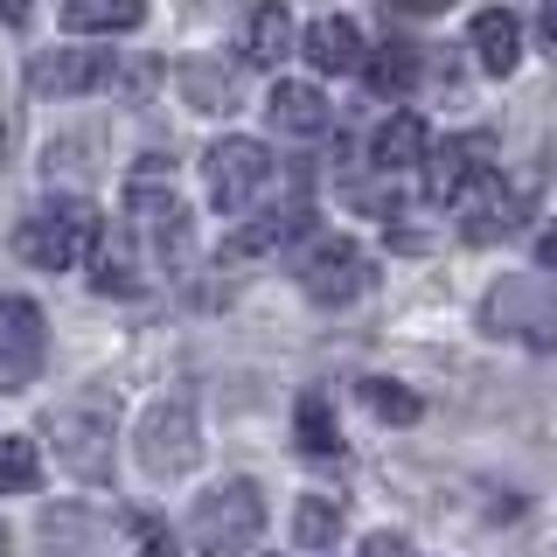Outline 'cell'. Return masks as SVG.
I'll return each instance as SVG.
<instances>
[{"label":"cell","mask_w":557,"mask_h":557,"mask_svg":"<svg viewBox=\"0 0 557 557\" xmlns=\"http://www.w3.org/2000/svg\"><path fill=\"white\" fill-rule=\"evenodd\" d=\"M98 237H104L98 202L63 196V202H49V209H35V216L14 223V258L35 265V272H63V265H77V258H91Z\"/></svg>","instance_id":"1"},{"label":"cell","mask_w":557,"mask_h":557,"mask_svg":"<svg viewBox=\"0 0 557 557\" xmlns=\"http://www.w3.org/2000/svg\"><path fill=\"white\" fill-rule=\"evenodd\" d=\"M258 530H265V495H258V481L209 487V495L196 502V516H188V544H196V557H244L258 544Z\"/></svg>","instance_id":"2"},{"label":"cell","mask_w":557,"mask_h":557,"mask_svg":"<svg viewBox=\"0 0 557 557\" xmlns=\"http://www.w3.org/2000/svg\"><path fill=\"white\" fill-rule=\"evenodd\" d=\"M126 237L147 244L153 258H182L188 251V202L174 196L161 161H139L126 174Z\"/></svg>","instance_id":"3"},{"label":"cell","mask_w":557,"mask_h":557,"mask_svg":"<svg viewBox=\"0 0 557 557\" xmlns=\"http://www.w3.org/2000/svg\"><path fill=\"white\" fill-rule=\"evenodd\" d=\"M481 327L487 335H509L516 348L550 356L557 348V293L544 278H502V286H487V300H481Z\"/></svg>","instance_id":"4"},{"label":"cell","mask_w":557,"mask_h":557,"mask_svg":"<svg viewBox=\"0 0 557 557\" xmlns=\"http://www.w3.org/2000/svg\"><path fill=\"white\" fill-rule=\"evenodd\" d=\"M196 460H202L196 405H188V397H161V405H147V418H139V467H147L153 481H174V474H188Z\"/></svg>","instance_id":"5"},{"label":"cell","mask_w":557,"mask_h":557,"mask_svg":"<svg viewBox=\"0 0 557 557\" xmlns=\"http://www.w3.org/2000/svg\"><path fill=\"white\" fill-rule=\"evenodd\" d=\"M370 278H376L370 251H356L348 237H321V244L300 258V286H307L313 307H348L356 293H370Z\"/></svg>","instance_id":"6"},{"label":"cell","mask_w":557,"mask_h":557,"mask_svg":"<svg viewBox=\"0 0 557 557\" xmlns=\"http://www.w3.org/2000/svg\"><path fill=\"white\" fill-rule=\"evenodd\" d=\"M202 174H209V202H216V209H244L258 188L272 182V153H265V139L231 133V139H216V147H209Z\"/></svg>","instance_id":"7"},{"label":"cell","mask_w":557,"mask_h":557,"mask_svg":"<svg viewBox=\"0 0 557 557\" xmlns=\"http://www.w3.org/2000/svg\"><path fill=\"white\" fill-rule=\"evenodd\" d=\"M49 362V321L35 300H0V391H22Z\"/></svg>","instance_id":"8"},{"label":"cell","mask_w":557,"mask_h":557,"mask_svg":"<svg viewBox=\"0 0 557 557\" xmlns=\"http://www.w3.org/2000/svg\"><path fill=\"white\" fill-rule=\"evenodd\" d=\"M49 440H57V460L70 467L77 481H104L112 474V418L104 411H57L49 418Z\"/></svg>","instance_id":"9"},{"label":"cell","mask_w":557,"mask_h":557,"mask_svg":"<svg viewBox=\"0 0 557 557\" xmlns=\"http://www.w3.org/2000/svg\"><path fill=\"white\" fill-rule=\"evenodd\" d=\"M300 49H307V63L321 70V77H348V70L370 63V49H362V28L348 22V14H321V22H307Z\"/></svg>","instance_id":"10"},{"label":"cell","mask_w":557,"mask_h":557,"mask_svg":"<svg viewBox=\"0 0 557 557\" xmlns=\"http://www.w3.org/2000/svg\"><path fill=\"white\" fill-rule=\"evenodd\" d=\"M481 161H487V139H446V147H432L425 153V196L432 202H460L487 174Z\"/></svg>","instance_id":"11"},{"label":"cell","mask_w":557,"mask_h":557,"mask_svg":"<svg viewBox=\"0 0 557 557\" xmlns=\"http://www.w3.org/2000/svg\"><path fill=\"white\" fill-rule=\"evenodd\" d=\"M425 153H432V133H425V119H418V112H391V119L376 126V139H370V161H376L383 174L425 168Z\"/></svg>","instance_id":"12"},{"label":"cell","mask_w":557,"mask_h":557,"mask_svg":"<svg viewBox=\"0 0 557 557\" xmlns=\"http://www.w3.org/2000/svg\"><path fill=\"white\" fill-rule=\"evenodd\" d=\"M28 84L42 98H77V91H98V49H49V57L28 63Z\"/></svg>","instance_id":"13"},{"label":"cell","mask_w":557,"mask_h":557,"mask_svg":"<svg viewBox=\"0 0 557 557\" xmlns=\"http://www.w3.org/2000/svg\"><path fill=\"white\" fill-rule=\"evenodd\" d=\"M265 119L278 133H293V139H321L327 133V98H321V84H272V98H265Z\"/></svg>","instance_id":"14"},{"label":"cell","mask_w":557,"mask_h":557,"mask_svg":"<svg viewBox=\"0 0 557 557\" xmlns=\"http://www.w3.org/2000/svg\"><path fill=\"white\" fill-rule=\"evenodd\" d=\"M467 35H474V57H481L487 77H509L522 63V22L509 8H481L474 22H467Z\"/></svg>","instance_id":"15"},{"label":"cell","mask_w":557,"mask_h":557,"mask_svg":"<svg viewBox=\"0 0 557 557\" xmlns=\"http://www.w3.org/2000/svg\"><path fill=\"white\" fill-rule=\"evenodd\" d=\"M293 440H300L307 460H342V425H335V405L321 391H307L293 405Z\"/></svg>","instance_id":"16"},{"label":"cell","mask_w":557,"mask_h":557,"mask_svg":"<svg viewBox=\"0 0 557 557\" xmlns=\"http://www.w3.org/2000/svg\"><path fill=\"white\" fill-rule=\"evenodd\" d=\"M139 22H147L139 0H70V8H63V28L70 35H126Z\"/></svg>","instance_id":"17"},{"label":"cell","mask_w":557,"mask_h":557,"mask_svg":"<svg viewBox=\"0 0 557 557\" xmlns=\"http://www.w3.org/2000/svg\"><path fill=\"white\" fill-rule=\"evenodd\" d=\"M286 49H293V14L286 8H251V22H244V63L272 70Z\"/></svg>","instance_id":"18"},{"label":"cell","mask_w":557,"mask_h":557,"mask_svg":"<svg viewBox=\"0 0 557 557\" xmlns=\"http://www.w3.org/2000/svg\"><path fill=\"white\" fill-rule=\"evenodd\" d=\"M307 223V202H286V209H265L258 223H244V231L231 237V258H258V251H278L286 237H300Z\"/></svg>","instance_id":"19"},{"label":"cell","mask_w":557,"mask_h":557,"mask_svg":"<svg viewBox=\"0 0 557 557\" xmlns=\"http://www.w3.org/2000/svg\"><path fill=\"white\" fill-rule=\"evenodd\" d=\"M153 84H161V63H153V57H112V49H98V91L147 98Z\"/></svg>","instance_id":"20"},{"label":"cell","mask_w":557,"mask_h":557,"mask_svg":"<svg viewBox=\"0 0 557 557\" xmlns=\"http://www.w3.org/2000/svg\"><path fill=\"white\" fill-rule=\"evenodd\" d=\"M91 286L98 293H119V300H126V293H139V265H133V237L119 231V244H91Z\"/></svg>","instance_id":"21"},{"label":"cell","mask_w":557,"mask_h":557,"mask_svg":"<svg viewBox=\"0 0 557 557\" xmlns=\"http://www.w3.org/2000/svg\"><path fill=\"white\" fill-rule=\"evenodd\" d=\"M335 536H342V509L327 495H300V502H293V544H300V550H335Z\"/></svg>","instance_id":"22"},{"label":"cell","mask_w":557,"mask_h":557,"mask_svg":"<svg viewBox=\"0 0 557 557\" xmlns=\"http://www.w3.org/2000/svg\"><path fill=\"white\" fill-rule=\"evenodd\" d=\"M362 405H370L376 425H418V418H425V397L405 391V383H391V376H370V383H362Z\"/></svg>","instance_id":"23"},{"label":"cell","mask_w":557,"mask_h":557,"mask_svg":"<svg viewBox=\"0 0 557 557\" xmlns=\"http://www.w3.org/2000/svg\"><path fill=\"white\" fill-rule=\"evenodd\" d=\"M362 77H370V91H376V98H405V91H411V77H418V49H405V42L370 49Z\"/></svg>","instance_id":"24"},{"label":"cell","mask_w":557,"mask_h":557,"mask_svg":"<svg viewBox=\"0 0 557 557\" xmlns=\"http://www.w3.org/2000/svg\"><path fill=\"white\" fill-rule=\"evenodd\" d=\"M42 487V453L35 440H0V495H28Z\"/></svg>","instance_id":"25"},{"label":"cell","mask_w":557,"mask_h":557,"mask_svg":"<svg viewBox=\"0 0 557 557\" xmlns=\"http://www.w3.org/2000/svg\"><path fill=\"white\" fill-rule=\"evenodd\" d=\"M516 216H522V202H516V196H487L481 209H467L460 237H467V244H495V237H509V231H516Z\"/></svg>","instance_id":"26"},{"label":"cell","mask_w":557,"mask_h":557,"mask_svg":"<svg viewBox=\"0 0 557 557\" xmlns=\"http://www.w3.org/2000/svg\"><path fill=\"white\" fill-rule=\"evenodd\" d=\"M362 557H411V544H405V536H391V530H376L370 544H362Z\"/></svg>","instance_id":"27"},{"label":"cell","mask_w":557,"mask_h":557,"mask_svg":"<svg viewBox=\"0 0 557 557\" xmlns=\"http://www.w3.org/2000/svg\"><path fill=\"white\" fill-rule=\"evenodd\" d=\"M139 557H174V536H161L153 522H139Z\"/></svg>","instance_id":"28"},{"label":"cell","mask_w":557,"mask_h":557,"mask_svg":"<svg viewBox=\"0 0 557 557\" xmlns=\"http://www.w3.org/2000/svg\"><path fill=\"white\" fill-rule=\"evenodd\" d=\"M536 265H544V272H557V216L544 223V231H536Z\"/></svg>","instance_id":"29"},{"label":"cell","mask_w":557,"mask_h":557,"mask_svg":"<svg viewBox=\"0 0 557 557\" xmlns=\"http://www.w3.org/2000/svg\"><path fill=\"white\" fill-rule=\"evenodd\" d=\"M536 28H544V42H550V57H557V0H550L544 14H536Z\"/></svg>","instance_id":"30"},{"label":"cell","mask_w":557,"mask_h":557,"mask_svg":"<svg viewBox=\"0 0 557 557\" xmlns=\"http://www.w3.org/2000/svg\"><path fill=\"white\" fill-rule=\"evenodd\" d=\"M0 161H8V112H0Z\"/></svg>","instance_id":"31"},{"label":"cell","mask_w":557,"mask_h":557,"mask_svg":"<svg viewBox=\"0 0 557 557\" xmlns=\"http://www.w3.org/2000/svg\"><path fill=\"white\" fill-rule=\"evenodd\" d=\"M0 557H8V522H0Z\"/></svg>","instance_id":"32"}]
</instances>
